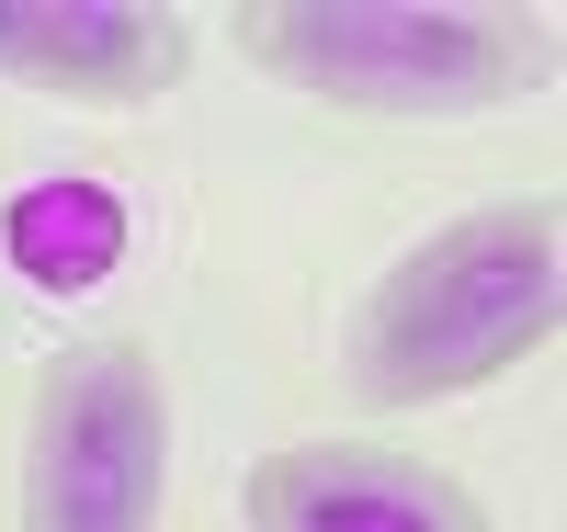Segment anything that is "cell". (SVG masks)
Masks as SVG:
<instances>
[{
    "instance_id": "6da1fadb",
    "label": "cell",
    "mask_w": 567,
    "mask_h": 532,
    "mask_svg": "<svg viewBox=\"0 0 567 532\" xmlns=\"http://www.w3.org/2000/svg\"><path fill=\"white\" fill-rule=\"evenodd\" d=\"M556 317H567V205L534 181V192L443 216L363 283L341 385H352V408H386V419L443 408V397L523 374L556 341Z\"/></svg>"
},
{
    "instance_id": "7a4b0ae2",
    "label": "cell",
    "mask_w": 567,
    "mask_h": 532,
    "mask_svg": "<svg viewBox=\"0 0 567 532\" xmlns=\"http://www.w3.org/2000/svg\"><path fill=\"white\" fill-rule=\"evenodd\" d=\"M239 58L341 114L465 125L534 103L556 80V23L477 12V0H261V12H239Z\"/></svg>"
},
{
    "instance_id": "3957f363",
    "label": "cell",
    "mask_w": 567,
    "mask_h": 532,
    "mask_svg": "<svg viewBox=\"0 0 567 532\" xmlns=\"http://www.w3.org/2000/svg\"><path fill=\"white\" fill-rule=\"evenodd\" d=\"M171 521V385L148 341L45 352L23 408V532H159Z\"/></svg>"
},
{
    "instance_id": "277c9868",
    "label": "cell",
    "mask_w": 567,
    "mask_h": 532,
    "mask_svg": "<svg viewBox=\"0 0 567 532\" xmlns=\"http://www.w3.org/2000/svg\"><path fill=\"white\" fill-rule=\"evenodd\" d=\"M0 80L80 114H136L194 80V23L159 0H0Z\"/></svg>"
},
{
    "instance_id": "5b68a950",
    "label": "cell",
    "mask_w": 567,
    "mask_h": 532,
    "mask_svg": "<svg viewBox=\"0 0 567 532\" xmlns=\"http://www.w3.org/2000/svg\"><path fill=\"white\" fill-rule=\"evenodd\" d=\"M250 532H488L477 488L398 442H272L239 476Z\"/></svg>"
},
{
    "instance_id": "8992f818",
    "label": "cell",
    "mask_w": 567,
    "mask_h": 532,
    "mask_svg": "<svg viewBox=\"0 0 567 532\" xmlns=\"http://www.w3.org/2000/svg\"><path fill=\"white\" fill-rule=\"evenodd\" d=\"M0 250L23 261V283L45 295H80V283H103L125 261V205L103 181H34L12 216H0Z\"/></svg>"
}]
</instances>
